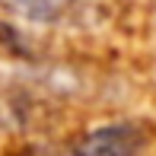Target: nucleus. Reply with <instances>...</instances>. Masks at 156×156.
I'll return each mask as SVG.
<instances>
[{"label":"nucleus","mask_w":156,"mask_h":156,"mask_svg":"<svg viewBox=\"0 0 156 156\" xmlns=\"http://www.w3.org/2000/svg\"><path fill=\"white\" fill-rule=\"evenodd\" d=\"M144 137L134 124H105L86 134L76 147V156H137Z\"/></svg>","instance_id":"f257e3e1"}]
</instances>
